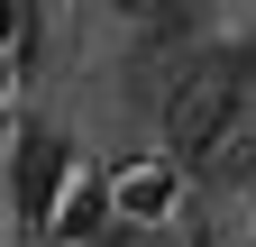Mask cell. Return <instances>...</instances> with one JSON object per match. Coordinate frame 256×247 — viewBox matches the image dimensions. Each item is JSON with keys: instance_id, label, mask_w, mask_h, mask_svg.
I'll use <instances>...</instances> for the list:
<instances>
[{"instance_id": "3", "label": "cell", "mask_w": 256, "mask_h": 247, "mask_svg": "<svg viewBox=\"0 0 256 247\" xmlns=\"http://www.w3.org/2000/svg\"><path fill=\"white\" fill-rule=\"evenodd\" d=\"M119 10H128V18H183L192 0H119Z\"/></svg>"}, {"instance_id": "1", "label": "cell", "mask_w": 256, "mask_h": 247, "mask_svg": "<svg viewBox=\"0 0 256 247\" xmlns=\"http://www.w3.org/2000/svg\"><path fill=\"white\" fill-rule=\"evenodd\" d=\"M238 119H256V101H247V55H202V64L165 92V138L183 146V156H210Z\"/></svg>"}, {"instance_id": "2", "label": "cell", "mask_w": 256, "mask_h": 247, "mask_svg": "<svg viewBox=\"0 0 256 247\" xmlns=\"http://www.w3.org/2000/svg\"><path fill=\"white\" fill-rule=\"evenodd\" d=\"M0 183H10V202H18V210H55V183H64V138L46 128V119H28V128H18V165L0 174Z\"/></svg>"}, {"instance_id": "4", "label": "cell", "mask_w": 256, "mask_h": 247, "mask_svg": "<svg viewBox=\"0 0 256 247\" xmlns=\"http://www.w3.org/2000/svg\"><path fill=\"white\" fill-rule=\"evenodd\" d=\"M247 101H256V46H247Z\"/></svg>"}, {"instance_id": "5", "label": "cell", "mask_w": 256, "mask_h": 247, "mask_svg": "<svg viewBox=\"0 0 256 247\" xmlns=\"http://www.w3.org/2000/svg\"><path fill=\"white\" fill-rule=\"evenodd\" d=\"M0 220H10V183H0Z\"/></svg>"}]
</instances>
